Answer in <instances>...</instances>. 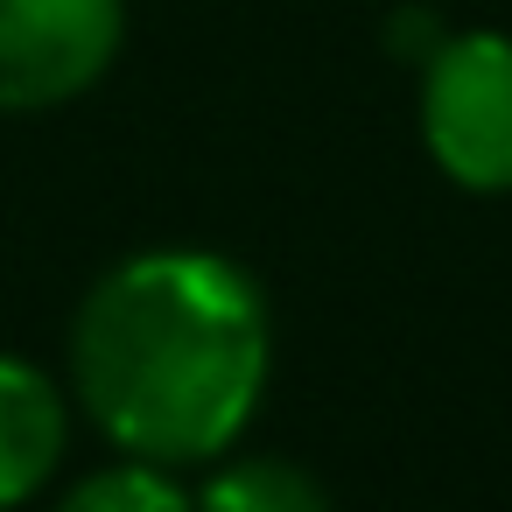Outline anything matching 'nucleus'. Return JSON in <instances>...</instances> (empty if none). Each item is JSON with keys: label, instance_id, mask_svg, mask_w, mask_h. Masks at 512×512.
<instances>
[{"label": "nucleus", "instance_id": "7ed1b4c3", "mask_svg": "<svg viewBox=\"0 0 512 512\" xmlns=\"http://www.w3.org/2000/svg\"><path fill=\"white\" fill-rule=\"evenodd\" d=\"M127 43V0H0V113L85 99Z\"/></svg>", "mask_w": 512, "mask_h": 512}, {"label": "nucleus", "instance_id": "423d86ee", "mask_svg": "<svg viewBox=\"0 0 512 512\" xmlns=\"http://www.w3.org/2000/svg\"><path fill=\"white\" fill-rule=\"evenodd\" d=\"M50 512H190V491H183L176 470L120 456V463H99V470L71 477V491Z\"/></svg>", "mask_w": 512, "mask_h": 512}, {"label": "nucleus", "instance_id": "0eeeda50", "mask_svg": "<svg viewBox=\"0 0 512 512\" xmlns=\"http://www.w3.org/2000/svg\"><path fill=\"white\" fill-rule=\"evenodd\" d=\"M442 43H449V29L435 22V8H421V0H414V8H393V22H386V50H393V57H407V64L421 71Z\"/></svg>", "mask_w": 512, "mask_h": 512}, {"label": "nucleus", "instance_id": "20e7f679", "mask_svg": "<svg viewBox=\"0 0 512 512\" xmlns=\"http://www.w3.org/2000/svg\"><path fill=\"white\" fill-rule=\"evenodd\" d=\"M64 449H71V393L43 365L0 351V512L29 505L64 470Z\"/></svg>", "mask_w": 512, "mask_h": 512}, {"label": "nucleus", "instance_id": "39448f33", "mask_svg": "<svg viewBox=\"0 0 512 512\" xmlns=\"http://www.w3.org/2000/svg\"><path fill=\"white\" fill-rule=\"evenodd\" d=\"M190 512H337L330 491L288 456H218L190 491Z\"/></svg>", "mask_w": 512, "mask_h": 512}, {"label": "nucleus", "instance_id": "f03ea898", "mask_svg": "<svg viewBox=\"0 0 512 512\" xmlns=\"http://www.w3.org/2000/svg\"><path fill=\"white\" fill-rule=\"evenodd\" d=\"M421 148L470 197H512V36L449 29L421 64Z\"/></svg>", "mask_w": 512, "mask_h": 512}, {"label": "nucleus", "instance_id": "f257e3e1", "mask_svg": "<svg viewBox=\"0 0 512 512\" xmlns=\"http://www.w3.org/2000/svg\"><path fill=\"white\" fill-rule=\"evenodd\" d=\"M267 372V295L211 246L127 253L71 316V400L134 463L190 470L232 456Z\"/></svg>", "mask_w": 512, "mask_h": 512}]
</instances>
